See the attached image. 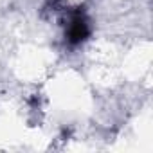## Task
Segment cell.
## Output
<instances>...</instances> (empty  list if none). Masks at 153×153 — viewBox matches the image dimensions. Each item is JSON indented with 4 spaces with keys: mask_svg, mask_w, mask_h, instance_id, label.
<instances>
[{
    "mask_svg": "<svg viewBox=\"0 0 153 153\" xmlns=\"http://www.w3.org/2000/svg\"><path fill=\"white\" fill-rule=\"evenodd\" d=\"M88 24L83 16H74L70 25H68V42L70 43H81L88 36Z\"/></svg>",
    "mask_w": 153,
    "mask_h": 153,
    "instance_id": "1",
    "label": "cell"
}]
</instances>
